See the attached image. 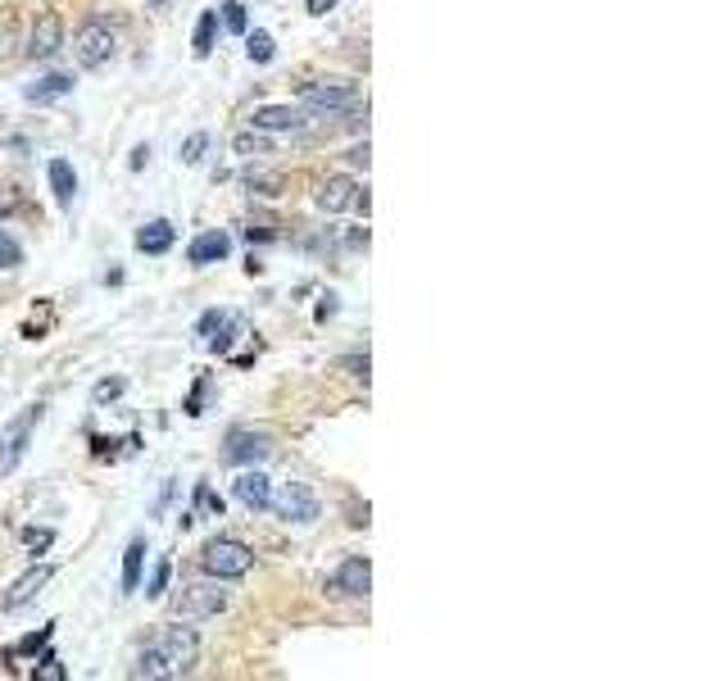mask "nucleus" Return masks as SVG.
<instances>
[{"mask_svg":"<svg viewBox=\"0 0 726 681\" xmlns=\"http://www.w3.org/2000/svg\"><path fill=\"white\" fill-rule=\"evenodd\" d=\"M196 659H200V636L191 632V627H182V618H177V627H164V632L137 654V668L132 672L146 681H168V677H187V672L196 668Z\"/></svg>","mask_w":726,"mask_h":681,"instance_id":"f257e3e1","label":"nucleus"},{"mask_svg":"<svg viewBox=\"0 0 726 681\" xmlns=\"http://www.w3.org/2000/svg\"><path fill=\"white\" fill-rule=\"evenodd\" d=\"M209 577H223V582H236V577H246L255 568V550L246 541H236V536H214L200 554Z\"/></svg>","mask_w":726,"mask_h":681,"instance_id":"f03ea898","label":"nucleus"},{"mask_svg":"<svg viewBox=\"0 0 726 681\" xmlns=\"http://www.w3.org/2000/svg\"><path fill=\"white\" fill-rule=\"evenodd\" d=\"M359 105V87L354 82H309L305 91H300V109H305L309 119H336V114H345V109Z\"/></svg>","mask_w":726,"mask_h":681,"instance_id":"7ed1b4c3","label":"nucleus"},{"mask_svg":"<svg viewBox=\"0 0 726 681\" xmlns=\"http://www.w3.org/2000/svg\"><path fill=\"white\" fill-rule=\"evenodd\" d=\"M41 414H46V405H28L23 414H14L10 423H5V432H0V477H10L14 468L23 464V454H28L32 436H37Z\"/></svg>","mask_w":726,"mask_h":681,"instance_id":"20e7f679","label":"nucleus"},{"mask_svg":"<svg viewBox=\"0 0 726 681\" xmlns=\"http://www.w3.org/2000/svg\"><path fill=\"white\" fill-rule=\"evenodd\" d=\"M227 586L223 577H209V582H191L182 586V595H177V618L182 622H205V618H218V613L227 609Z\"/></svg>","mask_w":726,"mask_h":681,"instance_id":"39448f33","label":"nucleus"},{"mask_svg":"<svg viewBox=\"0 0 726 681\" xmlns=\"http://www.w3.org/2000/svg\"><path fill=\"white\" fill-rule=\"evenodd\" d=\"M73 55H78L82 69H100L114 55V28L105 19H87L78 32H73Z\"/></svg>","mask_w":726,"mask_h":681,"instance_id":"423d86ee","label":"nucleus"},{"mask_svg":"<svg viewBox=\"0 0 726 681\" xmlns=\"http://www.w3.org/2000/svg\"><path fill=\"white\" fill-rule=\"evenodd\" d=\"M268 509H273L282 523H295V527H309L318 518V495L309 491L305 482H286L282 491H273V500H268Z\"/></svg>","mask_w":726,"mask_h":681,"instance_id":"0eeeda50","label":"nucleus"},{"mask_svg":"<svg viewBox=\"0 0 726 681\" xmlns=\"http://www.w3.org/2000/svg\"><path fill=\"white\" fill-rule=\"evenodd\" d=\"M268 454H273V436L268 432H250V427L227 432V445H223L227 464H264Z\"/></svg>","mask_w":726,"mask_h":681,"instance_id":"6e6552de","label":"nucleus"},{"mask_svg":"<svg viewBox=\"0 0 726 681\" xmlns=\"http://www.w3.org/2000/svg\"><path fill=\"white\" fill-rule=\"evenodd\" d=\"M327 591H332V595H350V600H363V595L373 591V563L359 559V554H354V559H345L341 568H336V577L327 582Z\"/></svg>","mask_w":726,"mask_h":681,"instance_id":"1a4fd4ad","label":"nucleus"},{"mask_svg":"<svg viewBox=\"0 0 726 681\" xmlns=\"http://www.w3.org/2000/svg\"><path fill=\"white\" fill-rule=\"evenodd\" d=\"M250 128H259V132H305L309 114L300 105H259L255 114H250Z\"/></svg>","mask_w":726,"mask_h":681,"instance_id":"9d476101","label":"nucleus"},{"mask_svg":"<svg viewBox=\"0 0 726 681\" xmlns=\"http://www.w3.org/2000/svg\"><path fill=\"white\" fill-rule=\"evenodd\" d=\"M232 491H236V500L246 504L250 514H264L268 500H273V482H268V477L259 473V468H246V473H241V477L232 482Z\"/></svg>","mask_w":726,"mask_h":681,"instance_id":"9b49d317","label":"nucleus"},{"mask_svg":"<svg viewBox=\"0 0 726 681\" xmlns=\"http://www.w3.org/2000/svg\"><path fill=\"white\" fill-rule=\"evenodd\" d=\"M50 577H55V568H50V563H32L28 573H23L19 582L5 591V609H23L28 600H37V591L50 582Z\"/></svg>","mask_w":726,"mask_h":681,"instance_id":"f8f14e48","label":"nucleus"},{"mask_svg":"<svg viewBox=\"0 0 726 681\" xmlns=\"http://www.w3.org/2000/svg\"><path fill=\"white\" fill-rule=\"evenodd\" d=\"M59 46H64V23H59V14H41L37 28H32L28 55H32V60H50Z\"/></svg>","mask_w":726,"mask_h":681,"instance_id":"ddd939ff","label":"nucleus"},{"mask_svg":"<svg viewBox=\"0 0 726 681\" xmlns=\"http://www.w3.org/2000/svg\"><path fill=\"white\" fill-rule=\"evenodd\" d=\"M200 336H209V346H214L218 355H227V350H232V336H236V314L232 309H209V314L200 318Z\"/></svg>","mask_w":726,"mask_h":681,"instance_id":"4468645a","label":"nucleus"},{"mask_svg":"<svg viewBox=\"0 0 726 681\" xmlns=\"http://www.w3.org/2000/svg\"><path fill=\"white\" fill-rule=\"evenodd\" d=\"M354 196H359V187H354V178H327L323 187H318V209L323 214H345V209H354Z\"/></svg>","mask_w":726,"mask_h":681,"instance_id":"2eb2a0df","label":"nucleus"},{"mask_svg":"<svg viewBox=\"0 0 726 681\" xmlns=\"http://www.w3.org/2000/svg\"><path fill=\"white\" fill-rule=\"evenodd\" d=\"M227 255H232V237H227V232H205V237H196V241H191V250H187V259L196 268L223 264Z\"/></svg>","mask_w":726,"mask_h":681,"instance_id":"dca6fc26","label":"nucleus"},{"mask_svg":"<svg viewBox=\"0 0 726 681\" xmlns=\"http://www.w3.org/2000/svg\"><path fill=\"white\" fill-rule=\"evenodd\" d=\"M50 191H55V205L59 209H69L73 205V196H78V173H73V164L69 159H50Z\"/></svg>","mask_w":726,"mask_h":681,"instance_id":"f3484780","label":"nucleus"},{"mask_svg":"<svg viewBox=\"0 0 726 681\" xmlns=\"http://www.w3.org/2000/svg\"><path fill=\"white\" fill-rule=\"evenodd\" d=\"M173 237H177L173 223H168V218H155V223H146L137 232V250L141 255H164V250L173 246Z\"/></svg>","mask_w":726,"mask_h":681,"instance_id":"a211bd4d","label":"nucleus"},{"mask_svg":"<svg viewBox=\"0 0 726 681\" xmlns=\"http://www.w3.org/2000/svg\"><path fill=\"white\" fill-rule=\"evenodd\" d=\"M69 91H73L69 73H50V78H41V82H32V87H23V96H28L32 105H50V100L69 96Z\"/></svg>","mask_w":726,"mask_h":681,"instance_id":"6ab92c4d","label":"nucleus"},{"mask_svg":"<svg viewBox=\"0 0 726 681\" xmlns=\"http://www.w3.org/2000/svg\"><path fill=\"white\" fill-rule=\"evenodd\" d=\"M141 568H146V541H132L128 545V554H123V595H132V591H141Z\"/></svg>","mask_w":726,"mask_h":681,"instance_id":"aec40b11","label":"nucleus"},{"mask_svg":"<svg viewBox=\"0 0 726 681\" xmlns=\"http://www.w3.org/2000/svg\"><path fill=\"white\" fill-rule=\"evenodd\" d=\"M232 150H236L241 159H259V155H273V141H268V132L250 128V132H241V137L232 141Z\"/></svg>","mask_w":726,"mask_h":681,"instance_id":"412c9836","label":"nucleus"},{"mask_svg":"<svg viewBox=\"0 0 726 681\" xmlns=\"http://www.w3.org/2000/svg\"><path fill=\"white\" fill-rule=\"evenodd\" d=\"M214 32H218V14L205 10V14H200V23H196V46H191V50H196V60H205L209 50H214Z\"/></svg>","mask_w":726,"mask_h":681,"instance_id":"4be33fe9","label":"nucleus"},{"mask_svg":"<svg viewBox=\"0 0 726 681\" xmlns=\"http://www.w3.org/2000/svg\"><path fill=\"white\" fill-rule=\"evenodd\" d=\"M246 55L255 64H273V55H277V46H273V37H268V32H246Z\"/></svg>","mask_w":726,"mask_h":681,"instance_id":"5701e85b","label":"nucleus"},{"mask_svg":"<svg viewBox=\"0 0 726 681\" xmlns=\"http://www.w3.org/2000/svg\"><path fill=\"white\" fill-rule=\"evenodd\" d=\"M191 514H209V518H223V500L214 495L209 482H196V509Z\"/></svg>","mask_w":726,"mask_h":681,"instance_id":"b1692460","label":"nucleus"},{"mask_svg":"<svg viewBox=\"0 0 726 681\" xmlns=\"http://www.w3.org/2000/svg\"><path fill=\"white\" fill-rule=\"evenodd\" d=\"M168 577H173V563L159 559V563H155V573H150V582H146V600H164Z\"/></svg>","mask_w":726,"mask_h":681,"instance_id":"393cba45","label":"nucleus"},{"mask_svg":"<svg viewBox=\"0 0 726 681\" xmlns=\"http://www.w3.org/2000/svg\"><path fill=\"white\" fill-rule=\"evenodd\" d=\"M223 23H227V32H236V37H246V32H250L246 5H241V0H227V5H223Z\"/></svg>","mask_w":726,"mask_h":681,"instance_id":"a878e982","label":"nucleus"},{"mask_svg":"<svg viewBox=\"0 0 726 681\" xmlns=\"http://www.w3.org/2000/svg\"><path fill=\"white\" fill-rule=\"evenodd\" d=\"M123 391H128V382H123V377H105V382H96L91 400H96V405H109V400H118Z\"/></svg>","mask_w":726,"mask_h":681,"instance_id":"bb28decb","label":"nucleus"},{"mask_svg":"<svg viewBox=\"0 0 726 681\" xmlns=\"http://www.w3.org/2000/svg\"><path fill=\"white\" fill-rule=\"evenodd\" d=\"M23 264V250L14 237H0V268H19Z\"/></svg>","mask_w":726,"mask_h":681,"instance_id":"cd10ccee","label":"nucleus"},{"mask_svg":"<svg viewBox=\"0 0 726 681\" xmlns=\"http://www.w3.org/2000/svg\"><path fill=\"white\" fill-rule=\"evenodd\" d=\"M205 146H209V137H205V132H196V137H187V146H182V159H187V164H200V159H205Z\"/></svg>","mask_w":726,"mask_h":681,"instance_id":"c85d7f7f","label":"nucleus"},{"mask_svg":"<svg viewBox=\"0 0 726 681\" xmlns=\"http://www.w3.org/2000/svg\"><path fill=\"white\" fill-rule=\"evenodd\" d=\"M37 677H50V681H59V677H64V668H59V659H55V654H46V659H41Z\"/></svg>","mask_w":726,"mask_h":681,"instance_id":"c756f323","label":"nucleus"},{"mask_svg":"<svg viewBox=\"0 0 726 681\" xmlns=\"http://www.w3.org/2000/svg\"><path fill=\"white\" fill-rule=\"evenodd\" d=\"M23 541H28L32 550H46V545L55 541V536H50V532H23Z\"/></svg>","mask_w":726,"mask_h":681,"instance_id":"7c9ffc66","label":"nucleus"},{"mask_svg":"<svg viewBox=\"0 0 726 681\" xmlns=\"http://www.w3.org/2000/svg\"><path fill=\"white\" fill-rule=\"evenodd\" d=\"M345 368H354V377H363V382H368V355H354V359H345Z\"/></svg>","mask_w":726,"mask_h":681,"instance_id":"2f4dec72","label":"nucleus"},{"mask_svg":"<svg viewBox=\"0 0 726 681\" xmlns=\"http://www.w3.org/2000/svg\"><path fill=\"white\" fill-rule=\"evenodd\" d=\"M336 5H341V0H309V14H318V19H323L327 10H336Z\"/></svg>","mask_w":726,"mask_h":681,"instance_id":"473e14b6","label":"nucleus"},{"mask_svg":"<svg viewBox=\"0 0 726 681\" xmlns=\"http://www.w3.org/2000/svg\"><path fill=\"white\" fill-rule=\"evenodd\" d=\"M350 164H354V168H368V141H363V146H354V150H350Z\"/></svg>","mask_w":726,"mask_h":681,"instance_id":"72a5a7b5","label":"nucleus"},{"mask_svg":"<svg viewBox=\"0 0 726 681\" xmlns=\"http://www.w3.org/2000/svg\"><path fill=\"white\" fill-rule=\"evenodd\" d=\"M46 641H50V632H41V636H28V641H23L19 650H23V654H32V650H37V645H46Z\"/></svg>","mask_w":726,"mask_h":681,"instance_id":"f704fd0d","label":"nucleus"},{"mask_svg":"<svg viewBox=\"0 0 726 681\" xmlns=\"http://www.w3.org/2000/svg\"><path fill=\"white\" fill-rule=\"evenodd\" d=\"M146 159H150V146H137V150H132V168H146Z\"/></svg>","mask_w":726,"mask_h":681,"instance_id":"c9c22d12","label":"nucleus"},{"mask_svg":"<svg viewBox=\"0 0 726 681\" xmlns=\"http://www.w3.org/2000/svg\"><path fill=\"white\" fill-rule=\"evenodd\" d=\"M155 5H164V0H155Z\"/></svg>","mask_w":726,"mask_h":681,"instance_id":"e433bc0d","label":"nucleus"}]
</instances>
